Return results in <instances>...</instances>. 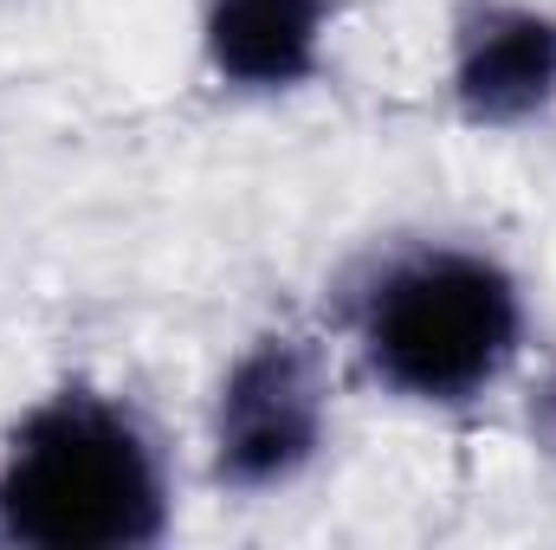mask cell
<instances>
[{"label":"cell","instance_id":"obj_5","mask_svg":"<svg viewBox=\"0 0 556 550\" xmlns=\"http://www.w3.org/2000/svg\"><path fill=\"white\" fill-rule=\"evenodd\" d=\"M330 33V0H207L201 52L227 91L278 98L317 78Z\"/></svg>","mask_w":556,"mask_h":550},{"label":"cell","instance_id":"obj_1","mask_svg":"<svg viewBox=\"0 0 556 550\" xmlns=\"http://www.w3.org/2000/svg\"><path fill=\"white\" fill-rule=\"evenodd\" d=\"M168 532V473L137 414L98 389H59L0 453V545L137 550Z\"/></svg>","mask_w":556,"mask_h":550},{"label":"cell","instance_id":"obj_3","mask_svg":"<svg viewBox=\"0 0 556 550\" xmlns=\"http://www.w3.org/2000/svg\"><path fill=\"white\" fill-rule=\"evenodd\" d=\"M330 434V383L304 337H260L214 396V473L233 492L291 486Z\"/></svg>","mask_w":556,"mask_h":550},{"label":"cell","instance_id":"obj_2","mask_svg":"<svg viewBox=\"0 0 556 550\" xmlns=\"http://www.w3.org/2000/svg\"><path fill=\"white\" fill-rule=\"evenodd\" d=\"M356 343L382 389L459 409L511 370L525 343V291L492 253L420 247L369 278Z\"/></svg>","mask_w":556,"mask_h":550},{"label":"cell","instance_id":"obj_6","mask_svg":"<svg viewBox=\"0 0 556 550\" xmlns=\"http://www.w3.org/2000/svg\"><path fill=\"white\" fill-rule=\"evenodd\" d=\"M531 440H538V447L556 460V370L538 383V389H531Z\"/></svg>","mask_w":556,"mask_h":550},{"label":"cell","instance_id":"obj_4","mask_svg":"<svg viewBox=\"0 0 556 550\" xmlns=\"http://www.w3.org/2000/svg\"><path fill=\"white\" fill-rule=\"evenodd\" d=\"M453 104L472 130H518L556 104V13L472 0L453 20Z\"/></svg>","mask_w":556,"mask_h":550}]
</instances>
